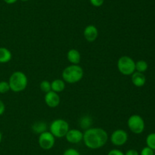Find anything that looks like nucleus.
<instances>
[{"mask_svg": "<svg viewBox=\"0 0 155 155\" xmlns=\"http://www.w3.org/2000/svg\"><path fill=\"white\" fill-rule=\"evenodd\" d=\"M83 36L88 42H94L98 36V29L95 25H92V24L86 26L83 30Z\"/></svg>", "mask_w": 155, "mask_h": 155, "instance_id": "11", "label": "nucleus"}, {"mask_svg": "<svg viewBox=\"0 0 155 155\" xmlns=\"http://www.w3.org/2000/svg\"><path fill=\"white\" fill-rule=\"evenodd\" d=\"M117 65L120 72L124 75H132L136 71V62L128 56H121Z\"/></svg>", "mask_w": 155, "mask_h": 155, "instance_id": "5", "label": "nucleus"}, {"mask_svg": "<svg viewBox=\"0 0 155 155\" xmlns=\"http://www.w3.org/2000/svg\"><path fill=\"white\" fill-rule=\"evenodd\" d=\"M45 103L50 108H55L60 104L61 99L58 93L51 91L48 93H45Z\"/></svg>", "mask_w": 155, "mask_h": 155, "instance_id": "10", "label": "nucleus"}, {"mask_svg": "<svg viewBox=\"0 0 155 155\" xmlns=\"http://www.w3.org/2000/svg\"><path fill=\"white\" fill-rule=\"evenodd\" d=\"M132 82L133 84L137 88H141V87L144 86L146 82V77L144 74V73L139 72V71H135L133 74H132L131 78Z\"/></svg>", "mask_w": 155, "mask_h": 155, "instance_id": "12", "label": "nucleus"}, {"mask_svg": "<svg viewBox=\"0 0 155 155\" xmlns=\"http://www.w3.org/2000/svg\"><path fill=\"white\" fill-rule=\"evenodd\" d=\"M67 141L71 144H78L83 141V133L79 129H69L68 133L65 135Z\"/></svg>", "mask_w": 155, "mask_h": 155, "instance_id": "9", "label": "nucleus"}, {"mask_svg": "<svg viewBox=\"0 0 155 155\" xmlns=\"http://www.w3.org/2000/svg\"><path fill=\"white\" fill-rule=\"evenodd\" d=\"M89 2L95 7H101L104 4V0H89Z\"/></svg>", "mask_w": 155, "mask_h": 155, "instance_id": "24", "label": "nucleus"}, {"mask_svg": "<svg viewBox=\"0 0 155 155\" xmlns=\"http://www.w3.org/2000/svg\"><path fill=\"white\" fill-rule=\"evenodd\" d=\"M2 134L1 131H0V143L2 142Z\"/></svg>", "mask_w": 155, "mask_h": 155, "instance_id": "29", "label": "nucleus"}, {"mask_svg": "<svg viewBox=\"0 0 155 155\" xmlns=\"http://www.w3.org/2000/svg\"><path fill=\"white\" fill-rule=\"evenodd\" d=\"M63 155H80V153L74 148H68L64 150Z\"/></svg>", "mask_w": 155, "mask_h": 155, "instance_id": "23", "label": "nucleus"}, {"mask_svg": "<svg viewBox=\"0 0 155 155\" xmlns=\"http://www.w3.org/2000/svg\"><path fill=\"white\" fill-rule=\"evenodd\" d=\"M110 142L115 146H123L128 141V134L124 129H117L110 135Z\"/></svg>", "mask_w": 155, "mask_h": 155, "instance_id": "8", "label": "nucleus"}, {"mask_svg": "<svg viewBox=\"0 0 155 155\" xmlns=\"http://www.w3.org/2000/svg\"><path fill=\"white\" fill-rule=\"evenodd\" d=\"M107 140V132L101 128H89L83 133V141L85 145L92 150L104 147Z\"/></svg>", "mask_w": 155, "mask_h": 155, "instance_id": "1", "label": "nucleus"}, {"mask_svg": "<svg viewBox=\"0 0 155 155\" xmlns=\"http://www.w3.org/2000/svg\"><path fill=\"white\" fill-rule=\"evenodd\" d=\"M154 155H155V153H154Z\"/></svg>", "mask_w": 155, "mask_h": 155, "instance_id": "31", "label": "nucleus"}, {"mask_svg": "<svg viewBox=\"0 0 155 155\" xmlns=\"http://www.w3.org/2000/svg\"><path fill=\"white\" fill-rule=\"evenodd\" d=\"M5 111V105L3 103L2 100H0V115H3Z\"/></svg>", "mask_w": 155, "mask_h": 155, "instance_id": "27", "label": "nucleus"}, {"mask_svg": "<svg viewBox=\"0 0 155 155\" xmlns=\"http://www.w3.org/2000/svg\"><path fill=\"white\" fill-rule=\"evenodd\" d=\"M12 54L8 49L5 47H0V63H7L10 62Z\"/></svg>", "mask_w": 155, "mask_h": 155, "instance_id": "15", "label": "nucleus"}, {"mask_svg": "<svg viewBox=\"0 0 155 155\" xmlns=\"http://www.w3.org/2000/svg\"><path fill=\"white\" fill-rule=\"evenodd\" d=\"M69 129V124L66 120L63 119H57L50 125L49 132L54 135V138H61L65 137Z\"/></svg>", "mask_w": 155, "mask_h": 155, "instance_id": "4", "label": "nucleus"}, {"mask_svg": "<svg viewBox=\"0 0 155 155\" xmlns=\"http://www.w3.org/2000/svg\"><path fill=\"white\" fill-rule=\"evenodd\" d=\"M148 65L145 60H139L136 62V71L139 72L144 73L147 71Z\"/></svg>", "mask_w": 155, "mask_h": 155, "instance_id": "17", "label": "nucleus"}, {"mask_svg": "<svg viewBox=\"0 0 155 155\" xmlns=\"http://www.w3.org/2000/svg\"><path fill=\"white\" fill-rule=\"evenodd\" d=\"M154 150L151 148H150L149 147L146 146L144 148H142V150H141L140 155H154Z\"/></svg>", "mask_w": 155, "mask_h": 155, "instance_id": "22", "label": "nucleus"}, {"mask_svg": "<svg viewBox=\"0 0 155 155\" xmlns=\"http://www.w3.org/2000/svg\"><path fill=\"white\" fill-rule=\"evenodd\" d=\"M6 4H8V5H12V4H15V2H17V1L18 0H3Z\"/></svg>", "mask_w": 155, "mask_h": 155, "instance_id": "28", "label": "nucleus"}, {"mask_svg": "<svg viewBox=\"0 0 155 155\" xmlns=\"http://www.w3.org/2000/svg\"><path fill=\"white\" fill-rule=\"evenodd\" d=\"M127 126L133 133L139 135L145 130V124L143 118L138 114H134L130 116L127 120Z\"/></svg>", "mask_w": 155, "mask_h": 155, "instance_id": "6", "label": "nucleus"}, {"mask_svg": "<svg viewBox=\"0 0 155 155\" xmlns=\"http://www.w3.org/2000/svg\"><path fill=\"white\" fill-rule=\"evenodd\" d=\"M40 89L42 90V91L45 93H48L49 91H51V82H49L48 81H42L40 83Z\"/></svg>", "mask_w": 155, "mask_h": 155, "instance_id": "20", "label": "nucleus"}, {"mask_svg": "<svg viewBox=\"0 0 155 155\" xmlns=\"http://www.w3.org/2000/svg\"><path fill=\"white\" fill-rule=\"evenodd\" d=\"M21 2H27V1H29V0H21Z\"/></svg>", "mask_w": 155, "mask_h": 155, "instance_id": "30", "label": "nucleus"}, {"mask_svg": "<svg viewBox=\"0 0 155 155\" xmlns=\"http://www.w3.org/2000/svg\"><path fill=\"white\" fill-rule=\"evenodd\" d=\"M38 143H39V147L43 150H50L54 147V143H55V138L51 132L46 131L39 135Z\"/></svg>", "mask_w": 155, "mask_h": 155, "instance_id": "7", "label": "nucleus"}, {"mask_svg": "<svg viewBox=\"0 0 155 155\" xmlns=\"http://www.w3.org/2000/svg\"><path fill=\"white\" fill-rule=\"evenodd\" d=\"M124 154L125 155H139V153L138 152V150H135V149H130V150H127Z\"/></svg>", "mask_w": 155, "mask_h": 155, "instance_id": "26", "label": "nucleus"}, {"mask_svg": "<svg viewBox=\"0 0 155 155\" xmlns=\"http://www.w3.org/2000/svg\"><path fill=\"white\" fill-rule=\"evenodd\" d=\"M92 119H91V117L87 116V115L83 116L80 121V126H81V128L82 129H86V130L90 128V126H92Z\"/></svg>", "mask_w": 155, "mask_h": 155, "instance_id": "18", "label": "nucleus"}, {"mask_svg": "<svg viewBox=\"0 0 155 155\" xmlns=\"http://www.w3.org/2000/svg\"><path fill=\"white\" fill-rule=\"evenodd\" d=\"M32 130L34 133L40 134L47 131V126L44 122H36L32 126Z\"/></svg>", "mask_w": 155, "mask_h": 155, "instance_id": "16", "label": "nucleus"}, {"mask_svg": "<svg viewBox=\"0 0 155 155\" xmlns=\"http://www.w3.org/2000/svg\"><path fill=\"white\" fill-rule=\"evenodd\" d=\"M107 155H125L122 150L119 149H112L108 152Z\"/></svg>", "mask_w": 155, "mask_h": 155, "instance_id": "25", "label": "nucleus"}, {"mask_svg": "<svg viewBox=\"0 0 155 155\" xmlns=\"http://www.w3.org/2000/svg\"><path fill=\"white\" fill-rule=\"evenodd\" d=\"M84 75L83 68L79 65H71L62 71V79L65 83L75 84L82 80Z\"/></svg>", "mask_w": 155, "mask_h": 155, "instance_id": "2", "label": "nucleus"}, {"mask_svg": "<svg viewBox=\"0 0 155 155\" xmlns=\"http://www.w3.org/2000/svg\"><path fill=\"white\" fill-rule=\"evenodd\" d=\"M67 58L71 65H79L81 60V55L77 50L71 49L67 53Z\"/></svg>", "mask_w": 155, "mask_h": 155, "instance_id": "13", "label": "nucleus"}, {"mask_svg": "<svg viewBox=\"0 0 155 155\" xmlns=\"http://www.w3.org/2000/svg\"><path fill=\"white\" fill-rule=\"evenodd\" d=\"M11 91L10 86H9L8 81H0V94H5Z\"/></svg>", "mask_w": 155, "mask_h": 155, "instance_id": "21", "label": "nucleus"}, {"mask_svg": "<svg viewBox=\"0 0 155 155\" xmlns=\"http://www.w3.org/2000/svg\"><path fill=\"white\" fill-rule=\"evenodd\" d=\"M51 91L56 93H61L64 91L66 88L65 81L63 79H55L51 82Z\"/></svg>", "mask_w": 155, "mask_h": 155, "instance_id": "14", "label": "nucleus"}, {"mask_svg": "<svg viewBox=\"0 0 155 155\" xmlns=\"http://www.w3.org/2000/svg\"><path fill=\"white\" fill-rule=\"evenodd\" d=\"M9 86L11 91L15 93H19L27 88L28 79L27 75L21 71H15L9 78Z\"/></svg>", "mask_w": 155, "mask_h": 155, "instance_id": "3", "label": "nucleus"}, {"mask_svg": "<svg viewBox=\"0 0 155 155\" xmlns=\"http://www.w3.org/2000/svg\"><path fill=\"white\" fill-rule=\"evenodd\" d=\"M146 144L150 148L155 150V132L150 133L146 138Z\"/></svg>", "mask_w": 155, "mask_h": 155, "instance_id": "19", "label": "nucleus"}]
</instances>
